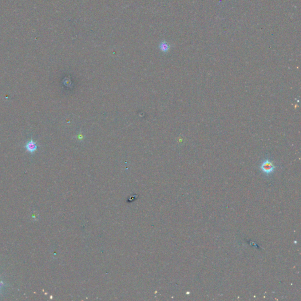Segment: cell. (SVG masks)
Returning a JSON list of instances; mask_svg holds the SVG:
<instances>
[{"mask_svg": "<svg viewBox=\"0 0 301 301\" xmlns=\"http://www.w3.org/2000/svg\"><path fill=\"white\" fill-rule=\"evenodd\" d=\"M171 48V45L168 44L166 41L163 40L161 41L159 45V48L161 50V52L164 53H167L170 50Z\"/></svg>", "mask_w": 301, "mask_h": 301, "instance_id": "2", "label": "cell"}, {"mask_svg": "<svg viewBox=\"0 0 301 301\" xmlns=\"http://www.w3.org/2000/svg\"><path fill=\"white\" fill-rule=\"evenodd\" d=\"M261 171L266 175H270L272 174L276 169V167L273 164L272 161L269 159H266L262 161L260 165Z\"/></svg>", "mask_w": 301, "mask_h": 301, "instance_id": "1", "label": "cell"}, {"mask_svg": "<svg viewBox=\"0 0 301 301\" xmlns=\"http://www.w3.org/2000/svg\"><path fill=\"white\" fill-rule=\"evenodd\" d=\"M26 147L27 151H29L30 152H34L37 149V146L36 144L33 140H31L28 142H27Z\"/></svg>", "mask_w": 301, "mask_h": 301, "instance_id": "3", "label": "cell"}, {"mask_svg": "<svg viewBox=\"0 0 301 301\" xmlns=\"http://www.w3.org/2000/svg\"><path fill=\"white\" fill-rule=\"evenodd\" d=\"M3 285H4V283H3V282H2V281H0V289H1V287H2V286Z\"/></svg>", "mask_w": 301, "mask_h": 301, "instance_id": "4", "label": "cell"}]
</instances>
